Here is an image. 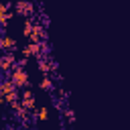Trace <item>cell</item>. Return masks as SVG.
Masks as SVG:
<instances>
[{
	"mask_svg": "<svg viewBox=\"0 0 130 130\" xmlns=\"http://www.w3.org/2000/svg\"><path fill=\"white\" fill-rule=\"evenodd\" d=\"M12 83H14L16 87H26V85H28V73H26V69H24L22 65H18V67L14 69V73H12Z\"/></svg>",
	"mask_w": 130,
	"mask_h": 130,
	"instance_id": "6da1fadb",
	"label": "cell"
},
{
	"mask_svg": "<svg viewBox=\"0 0 130 130\" xmlns=\"http://www.w3.org/2000/svg\"><path fill=\"white\" fill-rule=\"evenodd\" d=\"M41 87H43V89H51V87H53V83H51V81H49V79L45 77V79L41 81Z\"/></svg>",
	"mask_w": 130,
	"mask_h": 130,
	"instance_id": "7a4b0ae2",
	"label": "cell"
},
{
	"mask_svg": "<svg viewBox=\"0 0 130 130\" xmlns=\"http://www.w3.org/2000/svg\"><path fill=\"white\" fill-rule=\"evenodd\" d=\"M39 118L41 120H47V108H41L39 110Z\"/></svg>",
	"mask_w": 130,
	"mask_h": 130,
	"instance_id": "3957f363",
	"label": "cell"
}]
</instances>
